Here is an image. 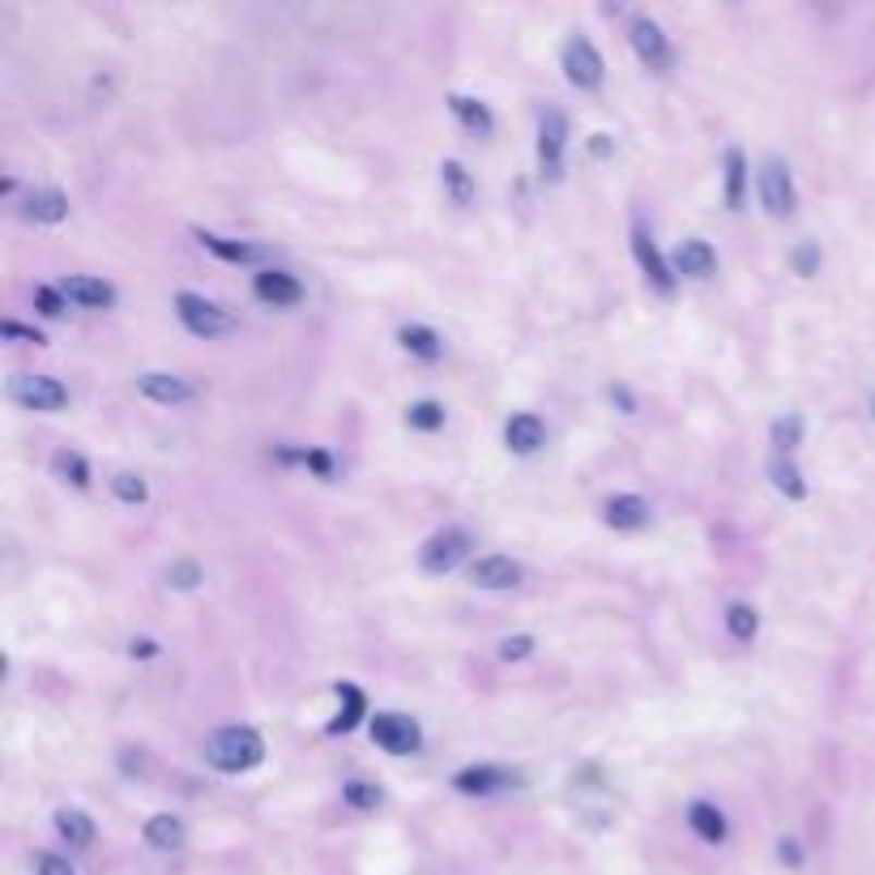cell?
Masks as SVG:
<instances>
[{
  "label": "cell",
  "mask_w": 875,
  "mask_h": 875,
  "mask_svg": "<svg viewBox=\"0 0 875 875\" xmlns=\"http://www.w3.org/2000/svg\"><path fill=\"white\" fill-rule=\"evenodd\" d=\"M206 761L222 773H248L265 761V739L253 726H222L218 734H209Z\"/></svg>",
  "instance_id": "1"
},
{
  "label": "cell",
  "mask_w": 875,
  "mask_h": 875,
  "mask_svg": "<svg viewBox=\"0 0 875 875\" xmlns=\"http://www.w3.org/2000/svg\"><path fill=\"white\" fill-rule=\"evenodd\" d=\"M560 64H564V77L576 86V90H598L603 77H607V64H603V52L585 39V35H572L560 52Z\"/></svg>",
  "instance_id": "2"
},
{
  "label": "cell",
  "mask_w": 875,
  "mask_h": 875,
  "mask_svg": "<svg viewBox=\"0 0 875 875\" xmlns=\"http://www.w3.org/2000/svg\"><path fill=\"white\" fill-rule=\"evenodd\" d=\"M756 189H761V206L769 209L773 218H790L799 197H794V180H790V167L781 158H765L761 171H756Z\"/></svg>",
  "instance_id": "3"
},
{
  "label": "cell",
  "mask_w": 875,
  "mask_h": 875,
  "mask_svg": "<svg viewBox=\"0 0 875 875\" xmlns=\"http://www.w3.org/2000/svg\"><path fill=\"white\" fill-rule=\"evenodd\" d=\"M465 556H470L465 530H436V534L418 547V568H423L427 576H445V572H453V568L462 564Z\"/></svg>",
  "instance_id": "4"
},
{
  "label": "cell",
  "mask_w": 875,
  "mask_h": 875,
  "mask_svg": "<svg viewBox=\"0 0 875 875\" xmlns=\"http://www.w3.org/2000/svg\"><path fill=\"white\" fill-rule=\"evenodd\" d=\"M564 150H568V116L560 107H547L538 116V167H543L547 180H560Z\"/></svg>",
  "instance_id": "5"
},
{
  "label": "cell",
  "mask_w": 875,
  "mask_h": 875,
  "mask_svg": "<svg viewBox=\"0 0 875 875\" xmlns=\"http://www.w3.org/2000/svg\"><path fill=\"white\" fill-rule=\"evenodd\" d=\"M175 316H180V325L193 333V338H218V333H227L235 320H231V312L218 308V304H209V300H202V295H180L175 300Z\"/></svg>",
  "instance_id": "6"
},
{
  "label": "cell",
  "mask_w": 875,
  "mask_h": 875,
  "mask_svg": "<svg viewBox=\"0 0 875 875\" xmlns=\"http://www.w3.org/2000/svg\"><path fill=\"white\" fill-rule=\"evenodd\" d=\"M9 398L17 406H26V411H60V406H69V389L60 380L31 376V372H22V376L9 380Z\"/></svg>",
  "instance_id": "7"
},
{
  "label": "cell",
  "mask_w": 875,
  "mask_h": 875,
  "mask_svg": "<svg viewBox=\"0 0 875 875\" xmlns=\"http://www.w3.org/2000/svg\"><path fill=\"white\" fill-rule=\"evenodd\" d=\"M628 39H632V48H636L645 69H654V73H670L675 69V48H670V39L663 35V26L654 17H632Z\"/></svg>",
  "instance_id": "8"
},
{
  "label": "cell",
  "mask_w": 875,
  "mask_h": 875,
  "mask_svg": "<svg viewBox=\"0 0 875 875\" xmlns=\"http://www.w3.org/2000/svg\"><path fill=\"white\" fill-rule=\"evenodd\" d=\"M372 739L389 756H411V752H418V743H423V730L406 714H376L372 718Z\"/></svg>",
  "instance_id": "9"
},
{
  "label": "cell",
  "mask_w": 875,
  "mask_h": 875,
  "mask_svg": "<svg viewBox=\"0 0 875 875\" xmlns=\"http://www.w3.org/2000/svg\"><path fill=\"white\" fill-rule=\"evenodd\" d=\"M632 257H636V265L645 269V278L654 282V291H663V295H670V291H675V269H670L667 257L658 253L654 235H649L641 222L632 227Z\"/></svg>",
  "instance_id": "10"
},
{
  "label": "cell",
  "mask_w": 875,
  "mask_h": 875,
  "mask_svg": "<svg viewBox=\"0 0 875 875\" xmlns=\"http://www.w3.org/2000/svg\"><path fill=\"white\" fill-rule=\"evenodd\" d=\"M253 291H257L260 304H269V308H295L304 300L300 278L287 274V269H260L257 278H253Z\"/></svg>",
  "instance_id": "11"
},
{
  "label": "cell",
  "mask_w": 875,
  "mask_h": 875,
  "mask_svg": "<svg viewBox=\"0 0 875 875\" xmlns=\"http://www.w3.org/2000/svg\"><path fill=\"white\" fill-rule=\"evenodd\" d=\"M137 393L158 402V406H184V402L197 398V389L184 376H171V372H142L137 376Z\"/></svg>",
  "instance_id": "12"
},
{
  "label": "cell",
  "mask_w": 875,
  "mask_h": 875,
  "mask_svg": "<svg viewBox=\"0 0 875 875\" xmlns=\"http://www.w3.org/2000/svg\"><path fill=\"white\" fill-rule=\"evenodd\" d=\"M470 581L478 590H513V585H521V564L509 556H483L470 568Z\"/></svg>",
  "instance_id": "13"
},
{
  "label": "cell",
  "mask_w": 875,
  "mask_h": 875,
  "mask_svg": "<svg viewBox=\"0 0 875 875\" xmlns=\"http://www.w3.org/2000/svg\"><path fill=\"white\" fill-rule=\"evenodd\" d=\"M505 445L521 453V458H530V453H538L543 445H547V423L538 418V414H513L509 423H505Z\"/></svg>",
  "instance_id": "14"
},
{
  "label": "cell",
  "mask_w": 875,
  "mask_h": 875,
  "mask_svg": "<svg viewBox=\"0 0 875 875\" xmlns=\"http://www.w3.org/2000/svg\"><path fill=\"white\" fill-rule=\"evenodd\" d=\"M521 777L509 769H496V765H470L453 777V786L462 790V794H496V790H505V786H517Z\"/></svg>",
  "instance_id": "15"
},
{
  "label": "cell",
  "mask_w": 875,
  "mask_h": 875,
  "mask_svg": "<svg viewBox=\"0 0 875 875\" xmlns=\"http://www.w3.org/2000/svg\"><path fill=\"white\" fill-rule=\"evenodd\" d=\"M670 269L675 274H688V278H709L718 269V253L705 244V240H683L670 257Z\"/></svg>",
  "instance_id": "16"
},
{
  "label": "cell",
  "mask_w": 875,
  "mask_h": 875,
  "mask_svg": "<svg viewBox=\"0 0 875 875\" xmlns=\"http://www.w3.org/2000/svg\"><path fill=\"white\" fill-rule=\"evenodd\" d=\"M60 295L73 300L77 308H111L116 304V291L107 282H99V278H64Z\"/></svg>",
  "instance_id": "17"
},
{
  "label": "cell",
  "mask_w": 875,
  "mask_h": 875,
  "mask_svg": "<svg viewBox=\"0 0 875 875\" xmlns=\"http://www.w3.org/2000/svg\"><path fill=\"white\" fill-rule=\"evenodd\" d=\"M607 525H611V530H623V534L645 530V525H649V505H645L641 496H611V500H607Z\"/></svg>",
  "instance_id": "18"
},
{
  "label": "cell",
  "mask_w": 875,
  "mask_h": 875,
  "mask_svg": "<svg viewBox=\"0 0 875 875\" xmlns=\"http://www.w3.org/2000/svg\"><path fill=\"white\" fill-rule=\"evenodd\" d=\"M197 240H202V248H209L214 257L231 260V265H257V260H265V248H260V244L222 240V235H214V231H197Z\"/></svg>",
  "instance_id": "19"
},
{
  "label": "cell",
  "mask_w": 875,
  "mask_h": 875,
  "mask_svg": "<svg viewBox=\"0 0 875 875\" xmlns=\"http://www.w3.org/2000/svg\"><path fill=\"white\" fill-rule=\"evenodd\" d=\"M184 837H189V828L180 816H167V812H158L146 821V846L150 850H162V854H171V850H180L184 846Z\"/></svg>",
  "instance_id": "20"
},
{
  "label": "cell",
  "mask_w": 875,
  "mask_h": 875,
  "mask_svg": "<svg viewBox=\"0 0 875 875\" xmlns=\"http://www.w3.org/2000/svg\"><path fill=\"white\" fill-rule=\"evenodd\" d=\"M56 833L69 841V850H86L95 841V821L86 812H77V807H60L56 812Z\"/></svg>",
  "instance_id": "21"
},
{
  "label": "cell",
  "mask_w": 875,
  "mask_h": 875,
  "mask_svg": "<svg viewBox=\"0 0 875 875\" xmlns=\"http://www.w3.org/2000/svg\"><path fill=\"white\" fill-rule=\"evenodd\" d=\"M398 342L411 351L414 360H423V363H436L440 355H445V342H440V333H436V329H427V325H402Z\"/></svg>",
  "instance_id": "22"
},
{
  "label": "cell",
  "mask_w": 875,
  "mask_h": 875,
  "mask_svg": "<svg viewBox=\"0 0 875 875\" xmlns=\"http://www.w3.org/2000/svg\"><path fill=\"white\" fill-rule=\"evenodd\" d=\"M22 214H26V218H35V222H48V227H56V222H64V218H69V197H64V193H56V189L31 193V197H26V206H22Z\"/></svg>",
  "instance_id": "23"
},
{
  "label": "cell",
  "mask_w": 875,
  "mask_h": 875,
  "mask_svg": "<svg viewBox=\"0 0 875 875\" xmlns=\"http://www.w3.org/2000/svg\"><path fill=\"white\" fill-rule=\"evenodd\" d=\"M449 107H453V116L462 120V129L478 133V137H487V133L496 129V116L487 111V104H478V99H470V95H449Z\"/></svg>",
  "instance_id": "24"
},
{
  "label": "cell",
  "mask_w": 875,
  "mask_h": 875,
  "mask_svg": "<svg viewBox=\"0 0 875 875\" xmlns=\"http://www.w3.org/2000/svg\"><path fill=\"white\" fill-rule=\"evenodd\" d=\"M688 824H692V833L705 837V841H726V833H730L721 807H714V803H692V807H688Z\"/></svg>",
  "instance_id": "25"
},
{
  "label": "cell",
  "mask_w": 875,
  "mask_h": 875,
  "mask_svg": "<svg viewBox=\"0 0 875 875\" xmlns=\"http://www.w3.org/2000/svg\"><path fill=\"white\" fill-rule=\"evenodd\" d=\"M440 184H445V193H449L453 206H470V202H474V175L465 171L458 158H445V162H440Z\"/></svg>",
  "instance_id": "26"
},
{
  "label": "cell",
  "mask_w": 875,
  "mask_h": 875,
  "mask_svg": "<svg viewBox=\"0 0 875 875\" xmlns=\"http://www.w3.org/2000/svg\"><path fill=\"white\" fill-rule=\"evenodd\" d=\"M338 701H342V709H338V718H333V734H342V730H355L360 718L367 714V701H363V692L355 683H338Z\"/></svg>",
  "instance_id": "27"
},
{
  "label": "cell",
  "mask_w": 875,
  "mask_h": 875,
  "mask_svg": "<svg viewBox=\"0 0 875 875\" xmlns=\"http://www.w3.org/2000/svg\"><path fill=\"white\" fill-rule=\"evenodd\" d=\"M748 197V158L743 150H726V206L743 209Z\"/></svg>",
  "instance_id": "28"
},
{
  "label": "cell",
  "mask_w": 875,
  "mask_h": 875,
  "mask_svg": "<svg viewBox=\"0 0 875 875\" xmlns=\"http://www.w3.org/2000/svg\"><path fill=\"white\" fill-rule=\"evenodd\" d=\"M769 474H773V487H777L781 496H790V500H803V496H807V483H803V474L794 470L790 458H777V462L769 465Z\"/></svg>",
  "instance_id": "29"
},
{
  "label": "cell",
  "mask_w": 875,
  "mask_h": 875,
  "mask_svg": "<svg viewBox=\"0 0 875 875\" xmlns=\"http://www.w3.org/2000/svg\"><path fill=\"white\" fill-rule=\"evenodd\" d=\"M52 470H56V478H64V483H73V487H90V462H86L82 453L60 449L52 458Z\"/></svg>",
  "instance_id": "30"
},
{
  "label": "cell",
  "mask_w": 875,
  "mask_h": 875,
  "mask_svg": "<svg viewBox=\"0 0 875 875\" xmlns=\"http://www.w3.org/2000/svg\"><path fill=\"white\" fill-rule=\"evenodd\" d=\"M726 628H730L734 641H752L756 628H761V619H756V611H752L748 603H730V607H726Z\"/></svg>",
  "instance_id": "31"
},
{
  "label": "cell",
  "mask_w": 875,
  "mask_h": 875,
  "mask_svg": "<svg viewBox=\"0 0 875 875\" xmlns=\"http://www.w3.org/2000/svg\"><path fill=\"white\" fill-rule=\"evenodd\" d=\"M799 440H803V418H799V414H781V418L773 423V445H777L781 453H790V449H799Z\"/></svg>",
  "instance_id": "32"
},
{
  "label": "cell",
  "mask_w": 875,
  "mask_h": 875,
  "mask_svg": "<svg viewBox=\"0 0 875 875\" xmlns=\"http://www.w3.org/2000/svg\"><path fill=\"white\" fill-rule=\"evenodd\" d=\"M406 423L414 432H436V427H445V406L440 402H414L406 411Z\"/></svg>",
  "instance_id": "33"
},
{
  "label": "cell",
  "mask_w": 875,
  "mask_h": 875,
  "mask_svg": "<svg viewBox=\"0 0 875 875\" xmlns=\"http://www.w3.org/2000/svg\"><path fill=\"white\" fill-rule=\"evenodd\" d=\"M342 799H347V807H355V812L380 807V790H376L372 781H347V786H342Z\"/></svg>",
  "instance_id": "34"
},
{
  "label": "cell",
  "mask_w": 875,
  "mask_h": 875,
  "mask_svg": "<svg viewBox=\"0 0 875 875\" xmlns=\"http://www.w3.org/2000/svg\"><path fill=\"white\" fill-rule=\"evenodd\" d=\"M111 491H116V500H124V505H146V496H150L146 478H137V474H116V478H111Z\"/></svg>",
  "instance_id": "35"
},
{
  "label": "cell",
  "mask_w": 875,
  "mask_h": 875,
  "mask_svg": "<svg viewBox=\"0 0 875 875\" xmlns=\"http://www.w3.org/2000/svg\"><path fill=\"white\" fill-rule=\"evenodd\" d=\"M206 576H202V568L193 564V560H180V564L167 568V585H175V590H197Z\"/></svg>",
  "instance_id": "36"
},
{
  "label": "cell",
  "mask_w": 875,
  "mask_h": 875,
  "mask_svg": "<svg viewBox=\"0 0 875 875\" xmlns=\"http://www.w3.org/2000/svg\"><path fill=\"white\" fill-rule=\"evenodd\" d=\"M534 654V636H505L500 641V658L505 663H521V658H530Z\"/></svg>",
  "instance_id": "37"
},
{
  "label": "cell",
  "mask_w": 875,
  "mask_h": 875,
  "mask_svg": "<svg viewBox=\"0 0 875 875\" xmlns=\"http://www.w3.org/2000/svg\"><path fill=\"white\" fill-rule=\"evenodd\" d=\"M0 333H4L9 342H31V347H44V333H39V329H31V325H22V320H4V325H0Z\"/></svg>",
  "instance_id": "38"
},
{
  "label": "cell",
  "mask_w": 875,
  "mask_h": 875,
  "mask_svg": "<svg viewBox=\"0 0 875 875\" xmlns=\"http://www.w3.org/2000/svg\"><path fill=\"white\" fill-rule=\"evenodd\" d=\"M35 304L44 316H60L64 312V295H60V287H35Z\"/></svg>",
  "instance_id": "39"
},
{
  "label": "cell",
  "mask_w": 875,
  "mask_h": 875,
  "mask_svg": "<svg viewBox=\"0 0 875 875\" xmlns=\"http://www.w3.org/2000/svg\"><path fill=\"white\" fill-rule=\"evenodd\" d=\"M816 265H821V248H816V244H799V248H794V269H799L803 278H812Z\"/></svg>",
  "instance_id": "40"
},
{
  "label": "cell",
  "mask_w": 875,
  "mask_h": 875,
  "mask_svg": "<svg viewBox=\"0 0 875 875\" xmlns=\"http://www.w3.org/2000/svg\"><path fill=\"white\" fill-rule=\"evenodd\" d=\"M304 465H308L312 474H320V478H333V458L320 453V449H308V453H304Z\"/></svg>",
  "instance_id": "41"
},
{
  "label": "cell",
  "mask_w": 875,
  "mask_h": 875,
  "mask_svg": "<svg viewBox=\"0 0 875 875\" xmlns=\"http://www.w3.org/2000/svg\"><path fill=\"white\" fill-rule=\"evenodd\" d=\"M777 859H781L786 867H799V863H803V850H799V841H794V837H781V841H777Z\"/></svg>",
  "instance_id": "42"
},
{
  "label": "cell",
  "mask_w": 875,
  "mask_h": 875,
  "mask_svg": "<svg viewBox=\"0 0 875 875\" xmlns=\"http://www.w3.org/2000/svg\"><path fill=\"white\" fill-rule=\"evenodd\" d=\"M39 875H73V867L60 854H39Z\"/></svg>",
  "instance_id": "43"
},
{
  "label": "cell",
  "mask_w": 875,
  "mask_h": 875,
  "mask_svg": "<svg viewBox=\"0 0 875 875\" xmlns=\"http://www.w3.org/2000/svg\"><path fill=\"white\" fill-rule=\"evenodd\" d=\"M129 654H133V658H155L158 645H155V641H146V636H142V641L133 636V641H129Z\"/></svg>",
  "instance_id": "44"
},
{
  "label": "cell",
  "mask_w": 875,
  "mask_h": 875,
  "mask_svg": "<svg viewBox=\"0 0 875 875\" xmlns=\"http://www.w3.org/2000/svg\"><path fill=\"white\" fill-rule=\"evenodd\" d=\"M607 398H611V402H619V406H623V414L636 411V402H632V393H628L623 385H611V389H607Z\"/></svg>",
  "instance_id": "45"
},
{
  "label": "cell",
  "mask_w": 875,
  "mask_h": 875,
  "mask_svg": "<svg viewBox=\"0 0 875 875\" xmlns=\"http://www.w3.org/2000/svg\"><path fill=\"white\" fill-rule=\"evenodd\" d=\"M607 150H611V142H607V133H598V137H594V155H607Z\"/></svg>",
  "instance_id": "46"
}]
</instances>
